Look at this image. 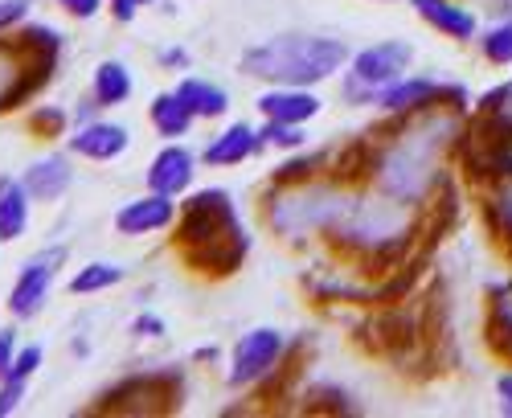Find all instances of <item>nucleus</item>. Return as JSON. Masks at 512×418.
<instances>
[{
	"mask_svg": "<svg viewBox=\"0 0 512 418\" xmlns=\"http://www.w3.org/2000/svg\"><path fill=\"white\" fill-rule=\"evenodd\" d=\"M459 119L455 107H431L418 111V119L410 128L381 148V156L373 160V181L377 189L394 197V201H422L439 185V156L451 148V140H459Z\"/></svg>",
	"mask_w": 512,
	"mask_h": 418,
	"instance_id": "1",
	"label": "nucleus"
},
{
	"mask_svg": "<svg viewBox=\"0 0 512 418\" xmlns=\"http://www.w3.org/2000/svg\"><path fill=\"white\" fill-rule=\"evenodd\" d=\"M177 238L189 250V263L205 275H234L250 250V238L226 189H201L197 197H189Z\"/></svg>",
	"mask_w": 512,
	"mask_h": 418,
	"instance_id": "2",
	"label": "nucleus"
},
{
	"mask_svg": "<svg viewBox=\"0 0 512 418\" xmlns=\"http://www.w3.org/2000/svg\"><path fill=\"white\" fill-rule=\"evenodd\" d=\"M349 62V46L316 33H283L242 54V70L275 87H312Z\"/></svg>",
	"mask_w": 512,
	"mask_h": 418,
	"instance_id": "3",
	"label": "nucleus"
},
{
	"mask_svg": "<svg viewBox=\"0 0 512 418\" xmlns=\"http://www.w3.org/2000/svg\"><path fill=\"white\" fill-rule=\"evenodd\" d=\"M353 197L336 185H304L271 197V226L279 234H312V230H336L353 214Z\"/></svg>",
	"mask_w": 512,
	"mask_h": 418,
	"instance_id": "4",
	"label": "nucleus"
},
{
	"mask_svg": "<svg viewBox=\"0 0 512 418\" xmlns=\"http://www.w3.org/2000/svg\"><path fill=\"white\" fill-rule=\"evenodd\" d=\"M410 62H414L410 41H381V46L361 50L353 58V74L345 78V99H377L381 87L398 82Z\"/></svg>",
	"mask_w": 512,
	"mask_h": 418,
	"instance_id": "5",
	"label": "nucleus"
},
{
	"mask_svg": "<svg viewBox=\"0 0 512 418\" xmlns=\"http://www.w3.org/2000/svg\"><path fill=\"white\" fill-rule=\"evenodd\" d=\"M443 99H451L459 111L467 107L463 87H443V82H431V78H398L390 87H381V95H377V103L390 115H418V111L439 107Z\"/></svg>",
	"mask_w": 512,
	"mask_h": 418,
	"instance_id": "6",
	"label": "nucleus"
},
{
	"mask_svg": "<svg viewBox=\"0 0 512 418\" xmlns=\"http://www.w3.org/2000/svg\"><path fill=\"white\" fill-rule=\"evenodd\" d=\"M283 357V332L275 328H254L234 345V369H230V386L242 390L250 382H263L267 373L279 365Z\"/></svg>",
	"mask_w": 512,
	"mask_h": 418,
	"instance_id": "7",
	"label": "nucleus"
},
{
	"mask_svg": "<svg viewBox=\"0 0 512 418\" xmlns=\"http://www.w3.org/2000/svg\"><path fill=\"white\" fill-rule=\"evenodd\" d=\"M62 259H66V250L54 246V250H41V255H33V259L21 267V275H17L13 291H9V312H13V316L29 320V316L41 312V304H46V291H50L54 271H58Z\"/></svg>",
	"mask_w": 512,
	"mask_h": 418,
	"instance_id": "8",
	"label": "nucleus"
},
{
	"mask_svg": "<svg viewBox=\"0 0 512 418\" xmlns=\"http://www.w3.org/2000/svg\"><path fill=\"white\" fill-rule=\"evenodd\" d=\"M173 218H177L173 197L148 189V197H136V201H127V205L119 209V214H115V230L127 234V238H140V234H152V230L173 226Z\"/></svg>",
	"mask_w": 512,
	"mask_h": 418,
	"instance_id": "9",
	"label": "nucleus"
},
{
	"mask_svg": "<svg viewBox=\"0 0 512 418\" xmlns=\"http://www.w3.org/2000/svg\"><path fill=\"white\" fill-rule=\"evenodd\" d=\"M193 185V152L181 144H168L148 164V189L164 197H181Z\"/></svg>",
	"mask_w": 512,
	"mask_h": 418,
	"instance_id": "10",
	"label": "nucleus"
},
{
	"mask_svg": "<svg viewBox=\"0 0 512 418\" xmlns=\"http://www.w3.org/2000/svg\"><path fill=\"white\" fill-rule=\"evenodd\" d=\"M70 152L87 160H115L119 152H127V128H119V123H82L70 140Z\"/></svg>",
	"mask_w": 512,
	"mask_h": 418,
	"instance_id": "11",
	"label": "nucleus"
},
{
	"mask_svg": "<svg viewBox=\"0 0 512 418\" xmlns=\"http://www.w3.org/2000/svg\"><path fill=\"white\" fill-rule=\"evenodd\" d=\"M410 5L418 9V17L426 21V25H435L439 33H447L451 41H472L476 37V17L467 13V9H459L455 0H410Z\"/></svg>",
	"mask_w": 512,
	"mask_h": 418,
	"instance_id": "12",
	"label": "nucleus"
},
{
	"mask_svg": "<svg viewBox=\"0 0 512 418\" xmlns=\"http://www.w3.org/2000/svg\"><path fill=\"white\" fill-rule=\"evenodd\" d=\"M320 107L324 103L316 95H308L304 87H275L259 99V111L267 119H279V123H304V119L320 115Z\"/></svg>",
	"mask_w": 512,
	"mask_h": 418,
	"instance_id": "13",
	"label": "nucleus"
},
{
	"mask_svg": "<svg viewBox=\"0 0 512 418\" xmlns=\"http://www.w3.org/2000/svg\"><path fill=\"white\" fill-rule=\"evenodd\" d=\"M263 148V136L250 128V123H230V128L205 148V164H242L246 156H254Z\"/></svg>",
	"mask_w": 512,
	"mask_h": 418,
	"instance_id": "14",
	"label": "nucleus"
},
{
	"mask_svg": "<svg viewBox=\"0 0 512 418\" xmlns=\"http://www.w3.org/2000/svg\"><path fill=\"white\" fill-rule=\"evenodd\" d=\"M70 181H74V169H70L66 156H46L25 173V189L37 201H58L70 189Z\"/></svg>",
	"mask_w": 512,
	"mask_h": 418,
	"instance_id": "15",
	"label": "nucleus"
},
{
	"mask_svg": "<svg viewBox=\"0 0 512 418\" xmlns=\"http://www.w3.org/2000/svg\"><path fill=\"white\" fill-rule=\"evenodd\" d=\"M29 226V189L25 181L0 177V242L21 238Z\"/></svg>",
	"mask_w": 512,
	"mask_h": 418,
	"instance_id": "16",
	"label": "nucleus"
},
{
	"mask_svg": "<svg viewBox=\"0 0 512 418\" xmlns=\"http://www.w3.org/2000/svg\"><path fill=\"white\" fill-rule=\"evenodd\" d=\"M25 54L29 46H5L0 41V111L33 91V82H25Z\"/></svg>",
	"mask_w": 512,
	"mask_h": 418,
	"instance_id": "17",
	"label": "nucleus"
},
{
	"mask_svg": "<svg viewBox=\"0 0 512 418\" xmlns=\"http://www.w3.org/2000/svg\"><path fill=\"white\" fill-rule=\"evenodd\" d=\"M177 99L189 107L193 119H213V115H226L230 111V95L213 82H201V78H185L177 87Z\"/></svg>",
	"mask_w": 512,
	"mask_h": 418,
	"instance_id": "18",
	"label": "nucleus"
},
{
	"mask_svg": "<svg viewBox=\"0 0 512 418\" xmlns=\"http://www.w3.org/2000/svg\"><path fill=\"white\" fill-rule=\"evenodd\" d=\"M148 119H152V128H156L164 140H181V136L193 128V115H189V107L177 99V91L156 95L152 107H148Z\"/></svg>",
	"mask_w": 512,
	"mask_h": 418,
	"instance_id": "19",
	"label": "nucleus"
},
{
	"mask_svg": "<svg viewBox=\"0 0 512 418\" xmlns=\"http://www.w3.org/2000/svg\"><path fill=\"white\" fill-rule=\"evenodd\" d=\"M488 345L512 361V279L504 287H496L492 296V312H488Z\"/></svg>",
	"mask_w": 512,
	"mask_h": 418,
	"instance_id": "20",
	"label": "nucleus"
},
{
	"mask_svg": "<svg viewBox=\"0 0 512 418\" xmlns=\"http://www.w3.org/2000/svg\"><path fill=\"white\" fill-rule=\"evenodd\" d=\"M95 99L103 107H119V103L132 99V74H127L123 62H103L95 70Z\"/></svg>",
	"mask_w": 512,
	"mask_h": 418,
	"instance_id": "21",
	"label": "nucleus"
},
{
	"mask_svg": "<svg viewBox=\"0 0 512 418\" xmlns=\"http://www.w3.org/2000/svg\"><path fill=\"white\" fill-rule=\"evenodd\" d=\"M484 218H488L492 234L508 246V255H512V177H508V181H500V189L488 197Z\"/></svg>",
	"mask_w": 512,
	"mask_h": 418,
	"instance_id": "22",
	"label": "nucleus"
},
{
	"mask_svg": "<svg viewBox=\"0 0 512 418\" xmlns=\"http://www.w3.org/2000/svg\"><path fill=\"white\" fill-rule=\"evenodd\" d=\"M119 279H123V267H115V263H87L70 279V291H74V296H95V291L115 287Z\"/></svg>",
	"mask_w": 512,
	"mask_h": 418,
	"instance_id": "23",
	"label": "nucleus"
},
{
	"mask_svg": "<svg viewBox=\"0 0 512 418\" xmlns=\"http://www.w3.org/2000/svg\"><path fill=\"white\" fill-rule=\"evenodd\" d=\"M480 50L492 66H512V17H504L500 25H492L480 41Z\"/></svg>",
	"mask_w": 512,
	"mask_h": 418,
	"instance_id": "24",
	"label": "nucleus"
},
{
	"mask_svg": "<svg viewBox=\"0 0 512 418\" xmlns=\"http://www.w3.org/2000/svg\"><path fill=\"white\" fill-rule=\"evenodd\" d=\"M480 115L488 123H496L500 132H512V82H504V87H496L480 99Z\"/></svg>",
	"mask_w": 512,
	"mask_h": 418,
	"instance_id": "25",
	"label": "nucleus"
},
{
	"mask_svg": "<svg viewBox=\"0 0 512 418\" xmlns=\"http://www.w3.org/2000/svg\"><path fill=\"white\" fill-rule=\"evenodd\" d=\"M259 136H263V144H275V148H300L304 144L300 123H279V119H267V128Z\"/></svg>",
	"mask_w": 512,
	"mask_h": 418,
	"instance_id": "26",
	"label": "nucleus"
},
{
	"mask_svg": "<svg viewBox=\"0 0 512 418\" xmlns=\"http://www.w3.org/2000/svg\"><path fill=\"white\" fill-rule=\"evenodd\" d=\"M316 169H320V156H304V160L279 164V169H275V181H279V185H300V181H308Z\"/></svg>",
	"mask_w": 512,
	"mask_h": 418,
	"instance_id": "27",
	"label": "nucleus"
},
{
	"mask_svg": "<svg viewBox=\"0 0 512 418\" xmlns=\"http://www.w3.org/2000/svg\"><path fill=\"white\" fill-rule=\"evenodd\" d=\"M25 398V378H0V418L13 414Z\"/></svg>",
	"mask_w": 512,
	"mask_h": 418,
	"instance_id": "28",
	"label": "nucleus"
},
{
	"mask_svg": "<svg viewBox=\"0 0 512 418\" xmlns=\"http://www.w3.org/2000/svg\"><path fill=\"white\" fill-rule=\"evenodd\" d=\"M37 365H41V349L37 345H29V349H21L17 357H13V369L5 373V378H33V373H37Z\"/></svg>",
	"mask_w": 512,
	"mask_h": 418,
	"instance_id": "29",
	"label": "nucleus"
},
{
	"mask_svg": "<svg viewBox=\"0 0 512 418\" xmlns=\"http://www.w3.org/2000/svg\"><path fill=\"white\" fill-rule=\"evenodd\" d=\"M13 357H17V332L13 328H0V378L13 369Z\"/></svg>",
	"mask_w": 512,
	"mask_h": 418,
	"instance_id": "30",
	"label": "nucleus"
},
{
	"mask_svg": "<svg viewBox=\"0 0 512 418\" xmlns=\"http://www.w3.org/2000/svg\"><path fill=\"white\" fill-rule=\"evenodd\" d=\"M25 9H29V0H0V29L17 25L25 17Z\"/></svg>",
	"mask_w": 512,
	"mask_h": 418,
	"instance_id": "31",
	"label": "nucleus"
},
{
	"mask_svg": "<svg viewBox=\"0 0 512 418\" xmlns=\"http://www.w3.org/2000/svg\"><path fill=\"white\" fill-rule=\"evenodd\" d=\"M132 332H136V337H164V320L152 316V312H144V316L132 324Z\"/></svg>",
	"mask_w": 512,
	"mask_h": 418,
	"instance_id": "32",
	"label": "nucleus"
},
{
	"mask_svg": "<svg viewBox=\"0 0 512 418\" xmlns=\"http://www.w3.org/2000/svg\"><path fill=\"white\" fill-rule=\"evenodd\" d=\"M58 5H62L70 17H95L103 0H58Z\"/></svg>",
	"mask_w": 512,
	"mask_h": 418,
	"instance_id": "33",
	"label": "nucleus"
},
{
	"mask_svg": "<svg viewBox=\"0 0 512 418\" xmlns=\"http://www.w3.org/2000/svg\"><path fill=\"white\" fill-rule=\"evenodd\" d=\"M496 394H500L504 406H512V369H504L500 378H496Z\"/></svg>",
	"mask_w": 512,
	"mask_h": 418,
	"instance_id": "34",
	"label": "nucleus"
},
{
	"mask_svg": "<svg viewBox=\"0 0 512 418\" xmlns=\"http://www.w3.org/2000/svg\"><path fill=\"white\" fill-rule=\"evenodd\" d=\"M111 13H115L119 21H132V17H136V5H132V0H111Z\"/></svg>",
	"mask_w": 512,
	"mask_h": 418,
	"instance_id": "35",
	"label": "nucleus"
},
{
	"mask_svg": "<svg viewBox=\"0 0 512 418\" xmlns=\"http://www.w3.org/2000/svg\"><path fill=\"white\" fill-rule=\"evenodd\" d=\"M160 62H164V66H189V54H185V50H164Z\"/></svg>",
	"mask_w": 512,
	"mask_h": 418,
	"instance_id": "36",
	"label": "nucleus"
},
{
	"mask_svg": "<svg viewBox=\"0 0 512 418\" xmlns=\"http://www.w3.org/2000/svg\"><path fill=\"white\" fill-rule=\"evenodd\" d=\"M500 414H508V418H512V406H500Z\"/></svg>",
	"mask_w": 512,
	"mask_h": 418,
	"instance_id": "37",
	"label": "nucleus"
},
{
	"mask_svg": "<svg viewBox=\"0 0 512 418\" xmlns=\"http://www.w3.org/2000/svg\"><path fill=\"white\" fill-rule=\"evenodd\" d=\"M132 5H148V0H132Z\"/></svg>",
	"mask_w": 512,
	"mask_h": 418,
	"instance_id": "38",
	"label": "nucleus"
}]
</instances>
